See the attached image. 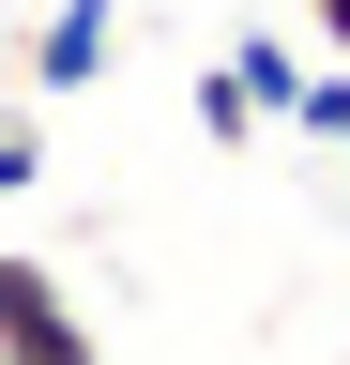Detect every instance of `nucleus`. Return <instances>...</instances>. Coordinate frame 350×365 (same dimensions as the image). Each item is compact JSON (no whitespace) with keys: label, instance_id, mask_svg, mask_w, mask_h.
I'll list each match as a JSON object with an SVG mask.
<instances>
[{"label":"nucleus","instance_id":"20e7f679","mask_svg":"<svg viewBox=\"0 0 350 365\" xmlns=\"http://www.w3.org/2000/svg\"><path fill=\"white\" fill-rule=\"evenodd\" d=\"M198 137H213V153H244V137H259V91H244L229 61H213V76H198Z\"/></svg>","mask_w":350,"mask_h":365},{"label":"nucleus","instance_id":"7ed1b4c3","mask_svg":"<svg viewBox=\"0 0 350 365\" xmlns=\"http://www.w3.org/2000/svg\"><path fill=\"white\" fill-rule=\"evenodd\" d=\"M229 76L259 91V122H289V107H304V76H320V61H304L289 31H244V46H229Z\"/></svg>","mask_w":350,"mask_h":365},{"label":"nucleus","instance_id":"0eeeda50","mask_svg":"<svg viewBox=\"0 0 350 365\" xmlns=\"http://www.w3.org/2000/svg\"><path fill=\"white\" fill-rule=\"evenodd\" d=\"M304 31H320V61H350V0H304Z\"/></svg>","mask_w":350,"mask_h":365},{"label":"nucleus","instance_id":"39448f33","mask_svg":"<svg viewBox=\"0 0 350 365\" xmlns=\"http://www.w3.org/2000/svg\"><path fill=\"white\" fill-rule=\"evenodd\" d=\"M289 137H320V153H350V61H320V76H304V107H289Z\"/></svg>","mask_w":350,"mask_h":365},{"label":"nucleus","instance_id":"f257e3e1","mask_svg":"<svg viewBox=\"0 0 350 365\" xmlns=\"http://www.w3.org/2000/svg\"><path fill=\"white\" fill-rule=\"evenodd\" d=\"M0 365H107L92 304H76V289H61L31 244H0Z\"/></svg>","mask_w":350,"mask_h":365},{"label":"nucleus","instance_id":"423d86ee","mask_svg":"<svg viewBox=\"0 0 350 365\" xmlns=\"http://www.w3.org/2000/svg\"><path fill=\"white\" fill-rule=\"evenodd\" d=\"M31 168H46V122H31V107H16V122H0V198H16V182H31Z\"/></svg>","mask_w":350,"mask_h":365},{"label":"nucleus","instance_id":"f03ea898","mask_svg":"<svg viewBox=\"0 0 350 365\" xmlns=\"http://www.w3.org/2000/svg\"><path fill=\"white\" fill-rule=\"evenodd\" d=\"M107 61H122V0H46V31H31V91H46V107H76Z\"/></svg>","mask_w":350,"mask_h":365}]
</instances>
